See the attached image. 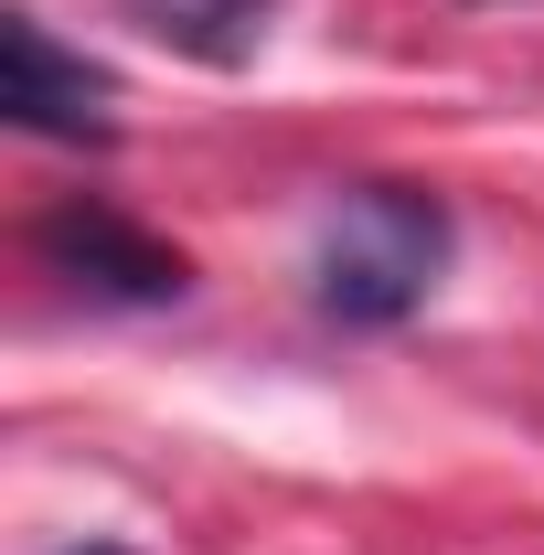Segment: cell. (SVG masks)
<instances>
[{
  "instance_id": "obj_1",
  "label": "cell",
  "mask_w": 544,
  "mask_h": 555,
  "mask_svg": "<svg viewBox=\"0 0 544 555\" xmlns=\"http://www.w3.org/2000/svg\"><path fill=\"white\" fill-rule=\"evenodd\" d=\"M449 268V204L427 182H352L321 214V257H310V299L341 332H396L427 310V288Z\"/></svg>"
},
{
  "instance_id": "obj_4",
  "label": "cell",
  "mask_w": 544,
  "mask_h": 555,
  "mask_svg": "<svg viewBox=\"0 0 544 555\" xmlns=\"http://www.w3.org/2000/svg\"><path fill=\"white\" fill-rule=\"evenodd\" d=\"M150 43H171V54H193V65H246L257 43H268V11L277 0H118Z\"/></svg>"
},
{
  "instance_id": "obj_2",
  "label": "cell",
  "mask_w": 544,
  "mask_h": 555,
  "mask_svg": "<svg viewBox=\"0 0 544 555\" xmlns=\"http://www.w3.org/2000/svg\"><path fill=\"white\" fill-rule=\"evenodd\" d=\"M33 246H43L54 278H75V288L107 299V310H171V299L193 288V257L160 246L150 224H129L118 204H54L33 224Z\"/></svg>"
},
{
  "instance_id": "obj_5",
  "label": "cell",
  "mask_w": 544,
  "mask_h": 555,
  "mask_svg": "<svg viewBox=\"0 0 544 555\" xmlns=\"http://www.w3.org/2000/svg\"><path fill=\"white\" fill-rule=\"evenodd\" d=\"M75 555H129V545H75Z\"/></svg>"
},
{
  "instance_id": "obj_3",
  "label": "cell",
  "mask_w": 544,
  "mask_h": 555,
  "mask_svg": "<svg viewBox=\"0 0 544 555\" xmlns=\"http://www.w3.org/2000/svg\"><path fill=\"white\" fill-rule=\"evenodd\" d=\"M0 107H11L22 139H65V150H107V139H118V118H107V107H118L107 65L65 54L33 11L0 22Z\"/></svg>"
}]
</instances>
